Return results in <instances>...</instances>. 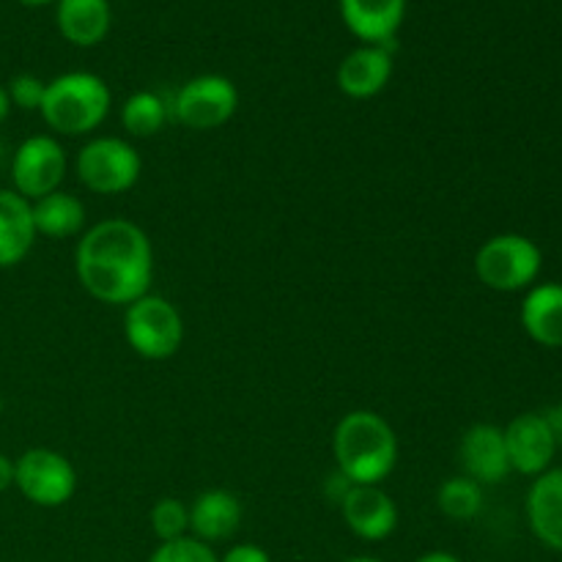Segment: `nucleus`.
I'll return each instance as SVG.
<instances>
[{
  "instance_id": "6",
  "label": "nucleus",
  "mask_w": 562,
  "mask_h": 562,
  "mask_svg": "<svg viewBox=\"0 0 562 562\" xmlns=\"http://www.w3.org/2000/svg\"><path fill=\"white\" fill-rule=\"evenodd\" d=\"M77 179L97 195H121L132 190L143 173V157L130 140L115 135L93 137L77 151Z\"/></svg>"
},
{
  "instance_id": "14",
  "label": "nucleus",
  "mask_w": 562,
  "mask_h": 562,
  "mask_svg": "<svg viewBox=\"0 0 562 562\" xmlns=\"http://www.w3.org/2000/svg\"><path fill=\"white\" fill-rule=\"evenodd\" d=\"M338 11L362 44L393 47L406 20V0H338Z\"/></svg>"
},
{
  "instance_id": "1",
  "label": "nucleus",
  "mask_w": 562,
  "mask_h": 562,
  "mask_svg": "<svg viewBox=\"0 0 562 562\" xmlns=\"http://www.w3.org/2000/svg\"><path fill=\"white\" fill-rule=\"evenodd\" d=\"M75 272L93 300L104 305H132L151 289V239L132 220H102L77 241Z\"/></svg>"
},
{
  "instance_id": "10",
  "label": "nucleus",
  "mask_w": 562,
  "mask_h": 562,
  "mask_svg": "<svg viewBox=\"0 0 562 562\" xmlns=\"http://www.w3.org/2000/svg\"><path fill=\"white\" fill-rule=\"evenodd\" d=\"M505 448H508L510 472L519 475L538 477L547 470H552L554 453H558V442H554L552 431H549L547 420L541 412H525L516 415L508 426L503 428Z\"/></svg>"
},
{
  "instance_id": "32",
  "label": "nucleus",
  "mask_w": 562,
  "mask_h": 562,
  "mask_svg": "<svg viewBox=\"0 0 562 562\" xmlns=\"http://www.w3.org/2000/svg\"><path fill=\"white\" fill-rule=\"evenodd\" d=\"M16 3L27 5V9H38V5H53L58 3V0H16Z\"/></svg>"
},
{
  "instance_id": "30",
  "label": "nucleus",
  "mask_w": 562,
  "mask_h": 562,
  "mask_svg": "<svg viewBox=\"0 0 562 562\" xmlns=\"http://www.w3.org/2000/svg\"><path fill=\"white\" fill-rule=\"evenodd\" d=\"M11 99H9V91H5V86H0V124H3L5 119L11 115Z\"/></svg>"
},
{
  "instance_id": "17",
  "label": "nucleus",
  "mask_w": 562,
  "mask_h": 562,
  "mask_svg": "<svg viewBox=\"0 0 562 562\" xmlns=\"http://www.w3.org/2000/svg\"><path fill=\"white\" fill-rule=\"evenodd\" d=\"M55 25L60 36L75 47H97L108 38L113 9H110V0H58Z\"/></svg>"
},
{
  "instance_id": "23",
  "label": "nucleus",
  "mask_w": 562,
  "mask_h": 562,
  "mask_svg": "<svg viewBox=\"0 0 562 562\" xmlns=\"http://www.w3.org/2000/svg\"><path fill=\"white\" fill-rule=\"evenodd\" d=\"M148 521H151V530L159 543L179 541V538L190 536V505L179 497H162L154 503Z\"/></svg>"
},
{
  "instance_id": "25",
  "label": "nucleus",
  "mask_w": 562,
  "mask_h": 562,
  "mask_svg": "<svg viewBox=\"0 0 562 562\" xmlns=\"http://www.w3.org/2000/svg\"><path fill=\"white\" fill-rule=\"evenodd\" d=\"M11 99V108H20L25 113H33V110L42 108L44 91H47V82L42 77L31 75V71H22V75H14L5 86Z\"/></svg>"
},
{
  "instance_id": "5",
  "label": "nucleus",
  "mask_w": 562,
  "mask_h": 562,
  "mask_svg": "<svg viewBox=\"0 0 562 562\" xmlns=\"http://www.w3.org/2000/svg\"><path fill=\"white\" fill-rule=\"evenodd\" d=\"M124 338L143 360H170L184 344V318L173 302L148 291L126 305Z\"/></svg>"
},
{
  "instance_id": "8",
  "label": "nucleus",
  "mask_w": 562,
  "mask_h": 562,
  "mask_svg": "<svg viewBox=\"0 0 562 562\" xmlns=\"http://www.w3.org/2000/svg\"><path fill=\"white\" fill-rule=\"evenodd\" d=\"M14 486L36 508H60L77 492V470L53 448H31L14 461Z\"/></svg>"
},
{
  "instance_id": "11",
  "label": "nucleus",
  "mask_w": 562,
  "mask_h": 562,
  "mask_svg": "<svg viewBox=\"0 0 562 562\" xmlns=\"http://www.w3.org/2000/svg\"><path fill=\"white\" fill-rule=\"evenodd\" d=\"M338 508L360 541H387L398 527V505L382 486H351Z\"/></svg>"
},
{
  "instance_id": "20",
  "label": "nucleus",
  "mask_w": 562,
  "mask_h": 562,
  "mask_svg": "<svg viewBox=\"0 0 562 562\" xmlns=\"http://www.w3.org/2000/svg\"><path fill=\"white\" fill-rule=\"evenodd\" d=\"M31 212L36 234L47 239H71L86 228V203L66 190H55L33 201Z\"/></svg>"
},
{
  "instance_id": "18",
  "label": "nucleus",
  "mask_w": 562,
  "mask_h": 562,
  "mask_svg": "<svg viewBox=\"0 0 562 562\" xmlns=\"http://www.w3.org/2000/svg\"><path fill=\"white\" fill-rule=\"evenodd\" d=\"M31 201L0 187V269H11L27 258L36 245Z\"/></svg>"
},
{
  "instance_id": "15",
  "label": "nucleus",
  "mask_w": 562,
  "mask_h": 562,
  "mask_svg": "<svg viewBox=\"0 0 562 562\" xmlns=\"http://www.w3.org/2000/svg\"><path fill=\"white\" fill-rule=\"evenodd\" d=\"M239 497L228 488H206L190 505V536L203 543H220L236 536L241 527Z\"/></svg>"
},
{
  "instance_id": "3",
  "label": "nucleus",
  "mask_w": 562,
  "mask_h": 562,
  "mask_svg": "<svg viewBox=\"0 0 562 562\" xmlns=\"http://www.w3.org/2000/svg\"><path fill=\"white\" fill-rule=\"evenodd\" d=\"M110 108L113 93L102 77L93 71H64L47 82L38 113L55 135L80 137L99 130Z\"/></svg>"
},
{
  "instance_id": "34",
  "label": "nucleus",
  "mask_w": 562,
  "mask_h": 562,
  "mask_svg": "<svg viewBox=\"0 0 562 562\" xmlns=\"http://www.w3.org/2000/svg\"><path fill=\"white\" fill-rule=\"evenodd\" d=\"M0 415H3V395H0Z\"/></svg>"
},
{
  "instance_id": "13",
  "label": "nucleus",
  "mask_w": 562,
  "mask_h": 562,
  "mask_svg": "<svg viewBox=\"0 0 562 562\" xmlns=\"http://www.w3.org/2000/svg\"><path fill=\"white\" fill-rule=\"evenodd\" d=\"M393 47L379 44H360L351 49L335 71L338 91L349 99H373L387 88L393 77Z\"/></svg>"
},
{
  "instance_id": "16",
  "label": "nucleus",
  "mask_w": 562,
  "mask_h": 562,
  "mask_svg": "<svg viewBox=\"0 0 562 562\" xmlns=\"http://www.w3.org/2000/svg\"><path fill=\"white\" fill-rule=\"evenodd\" d=\"M525 510L532 536L562 554V467L547 470L532 481Z\"/></svg>"
},
{
  "instance_id": "28",
  "label": "nucleus",
  "mask_w": 562,
  "mask_h": 562,
  "mask_svg": "<svg viewBox=\"0 0 562 562\" xmlns=\"http://www.w3.org/2000/svg\"><path fill=\"white\" fill-rule=\"evenodd\" d=\"M14 486V461L5 453H0V494Z\"/></svg>"
},
{
  "instance_id": "26",
  "label": "nucleus",
  "mask_w": 562,
  "mask_h": 562,
  "mask_svg": "<svg viewBox=\"0 0 562 562\" xmlns=\"http://www.w3.org/2000/svg\"><path fill=\"white\" fill-rule=\"evenodd\" d=\"M220 562H272V558L267 549L256 547V543H236L220 558Z\"/></svg>"
},
{
  "instance_id": "31",
  "label": "nucleus",
  "mask_w": 562,
  "mask_h": 562,
  "mask_svg": "<svg viewBox=\"0 0 562 562\" xmlns=\"http://www.w3.org/2000/svg\"><path fill=\"white\" fill-rule=\"evenodd\" d=\"M9 162H11V154H9V148H5V143L0 140V176L9 170Z\"/></svg>"
},
{
  "instance_id": "19",
  "label": "nucleus",
  "mask_w": 562,
  "mask_h": 562,
  "mask_svg": "<svg viewBox=\"0 0 562 562\" xmlns=\"http://www.w3.org/2000/svg\"><path fill=\"white\" fill-rule=\"evenodd\" d=\"M521 327L543 349H562V283L527 289L521 302Z\"/></svg>"
},
{
  "instance_id": "27",
  "label": "nucleus",
  "mask_w": 562,
  "mask_h": 562,
  "mask_svg": "<svg viewBox=\"0 0 562 562\" xmlns=\"http://www.w3.org/2000/svg\"><path fill=\"white\" fill-rule=\"evenodd\" d=\"M541 417L547 420L549 431H552L554 442H558V448H560L562 445V404H554V406H549V409H543Z\"/></svg>"
},
{
  "instance_id": "35",
  "label": "nucleus",
  "mask_w": 562,
  "mask_h": 562,
  "mask_svg": "<svg viewBox=\"0 0 562 562\" xmlns=\"http://www.w3.org/2000/svg\"><path fill=\"white\" fill-rule=\"evenodd\" d=\"M477 562H486V560H477Z\"/></svg>"
},
{
  "instance_id": "4",
  "label": "nucleus",
  "mask_w": 562,
  "mask_h": 562,
  "mask_svg": "<svg viewBox=\"0 0 562 562\" xmlns=\"http://www.w3.org/2000/svg\"><path fill=\"white\" fill-rule=\"evenodd\" d=\"M543 267V252L530 236L497 234L481 245L475 256V274L486 289L499 294L532 289Z\"/></svg>"
},
{
  "instance_id": "2",
  "label": "nucleus",
  "mask_w": 562,
  "mask_h": 562,
  "mask_svg": "<svg viewBox=\"0 0 562 562\" xmlns=\"http://www.w3.org/2000/svg\"><path fill=\"white\" fill-rule=\"evenodd\" d=\"M333 456L355 486H382L398 464V437L379 412L355 409L335 426Z\"/></svg>"
},
{
  "instance_id": "21",
  "label": "nucleus",
  "mask_w": 562,
  "mask_h": 562,
  "mask_svg": "<svg viewBox=\"0 0 562 562\" xmlns=\"http://www.w3.org/2000/svg\"><path fill=\"white\" fill-rule=\"evenodd\" d=\"M173 119L170 99L157 91H135L121 104V124L132 137H154Z\"/></svg>"
},
{
  "instance_id": "9",
  "label": "nucleus",
  "mask_w": 562,
  "mask_h": 562,
  "mask_svg": "<svg viewBox=\"0 0 562 562\" xmlns=\"http://www.w3.org/2000/svg\"><path fill=\"white\" fill-rule=\"evenodd\" d=\"M66 148L55 135H31L16 146L11 154L9 176L11 190L22 195L25 201H38L49 192L60 190L66 179Z\"/></svg>"
},
{
  "instance_id": "22",
  "label": "nucleus",
  "mask_w": 562,
  "mask_h": 562,
  "mask_svg": "<svg viewBox=\"0 0 562 562\" xmlns=\"http://www.w3.org/2000/svg\"><path fill=\"white\" fill-rule=\"evenodd\" d=\"M437 505L448 519L472 521L483 508V486H477L467 475L448 477L437 488Z\"/></svg>"
},
{
  "instance_id": "7",
  "label": "nucleus",
  "mask_w": 562,
  "mask_h": 562,
  "mask_svg": "<svg viewBox=\"0 0 562 562\" xmlns=\"http://www.w3.org/2000/svg\"><path fill=\"white\" fill-rule=\"evenodd\" d=\"M170 110L187 130L212 132L234 119L239 110V91L225 75H198L170 97Z\"/></svg>"
},
{
  "instance_id": "29",
  "label": "nucleus",
  "mask_w": 562,
  "mask_h": 562,
  "mask_svg": "<svg viewBox=\"0 0 562 562\" xmlns=\"http://www.w3.org/2000/svg\"><path fill=\"white\" fill-rule=\"evenodd\" d=\"M415 562H464L461 558H456L453 552H442V549H437V552H426L420 554Z\"/></svg>"
},
{
  "instance_id": "12",
  "label": "nucleus",
  "mask_w": 562,
  "mask_h": 562,
  "mask_svg": "<svg viewBox=\"0 0 562 562\" xmlns=\"http://www.w3.org/2000/svg\"><path fill=\"white\" fill-rule=\"evenodd\" d=\"M459 459L464 475L477 486H497L510 475L505 434L494 423H475L467 428L459 445Z\"/></svg>"
},
{
  "instance_id": "24",
  "label": "nucleus",
  "mask_w": 562,
  "mask_h": 562,
  "mask_svg": "<svg viewBox=\"0 0 562 562\" xmlns=\"http://www.w3.org/2000/svg\"><path fill=\"white\" fill-rule=\"evenodd\" d=\"M148 562H220V558L214 554V549L209 543L184 536L179 541L159 543Z\"/></svg>"
},
{
  "instance_id": "33",
  "label": "nucleus",
  "mask_w": 562,
  "mask_h": 562,
  "mask_svg": "<svg viewBox=\"0 0 562 562\" xmlns=\"http://www.w3.org/2000/svg\"><path fill=\"white\" fill-rule=\"evenodd\" d=\"M344 562H384V560H379V558H349Z\"/></svg>"
}]
</instances>
